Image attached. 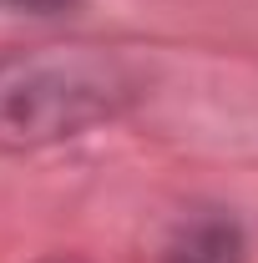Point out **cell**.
I'll list each match as a JSON object with an SVG mask.
<instances>
[{
	"mask_svg": "<svg viewBox=\"0 0 258 263\" xmlns=\"http://www.w3.org/2000/svg\"><path fill=\"white\" fill-rule=\"evenodd\" d=\"M142 97L127 56L101 46H31L0 56V147L35 152L117 122Z\"/></svg>",
	"mask_w": 258,
	"mask_h": 263,
	"instance_id": "6da1fadb",
	"label": "cell"
},
{
	"mask_svg": "<svg viewBox=\"0 0 258 263\" xmlns=\"http://www.w3.org/2000/svg\"><path fill=\"white\" fill-rule=\"evenodd\" d=\"M162 263H248V238H243V228L233 218L208 213V218L182 223L167 238Z\"/></svg>",
	"mask_w": 258,
	"mask_h": 263,
	"instance_id": "7a4b0ae2",
	"label": "cell"
},
{
	"mask_svg": "<svg viewBox=\"0 0 258 263\" xmlns=\"http://www.w3.org/2000/svg\"><path fill=\"white\" fill-rule=\"evenodd\" d=\"M0 5H5V10H26V15H61L76 0H0Z\"/></svg>",
	"mask_w": 258,
	"mask_h": 263,
	"instance_id": "3957f363",
	"label": "cell"
}]
</instances>
